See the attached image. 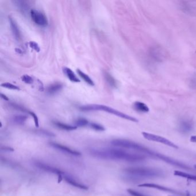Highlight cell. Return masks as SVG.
<instances>
[{
  "mask_svg": "<svg viewBox=\"0 0 196 196\" xmlns=\"http://www.w3.org/2000/svg\"><path fill=\"white\" fill-rule=\"evenodd\" d=\"M111 143L112 146H115L117 147L135 150V151H136L138 152H143L144 154H146L149 155L151 158L160 159L162 161H164L171 165L180 167L183 169L190 170L189 167L184 163H181L178 161H176L175 159H173L172 158L168 157L160 153H158V152H157L152 150H150V149L146 147V146H144L140 144H139L136 142H135V141H133L131 140H129L117 139H114V140H112Z\"/></svg>",
  "mask_w": 196,
  "mask_h": 196,
  "instance_id": "obj_1",
  "label": "cell"
},
{
  "mask_svg": "<svg viewBox=\"0 0 196 196\" xmlns=\"http://www.w3.org/2000/svg\"><path fill=\"white\" fill-rule=\"evenodd\" d=\"M89 152L93 157L105 160L139 162L145 159V157L143 155L131 153L125 150L119 149L93 148L90 149Z\"/></svg>",
  "mask_w": 196,
  "mask_h": 196,
  "instance_id": "obj_2",
  "label": "cell"
},
{
  "mask_svg": "<svg viewBox=\"0 0 196 196\" xmlns=\"http://www.w3.org/2000/svg\"><path fill=\"white\" fill-rule=\"evenodd\" d=\"M124 172L129 176L139 179L158 178L163 175L160 170L151 167H129L126 169Z\"/></svg>",
  "mask_w": 196,
  "mask_h": 196,
  "instance_id": "obj_3",
  "label": "cell"
},
{
  "mask_svg": "<svg viewBox=\"0 0 196 196\" xmlns=\"http://www.w3.org/2000/svg\"><path fill=\"white\" fill-rule=\"evenodd\" d=\"M80 109L82 111H101L108 112L109 113L114 115L118 116L119 117H121L122 118L126 119L127 120L138 123L139 120L135 117H134L132 116L128 115L126 113H124L123 112H121L116 109H115L109 107L106 105H98V104H92V105H83L80 107Z\"/></svg>",
  "mask_w": 196,
  "mask_h": 196,
  "instance_id": "obj_4",
  "label": "cell"
},
{
  "mask_svg": "<svg viewBox=\"0 0 196 196\" xmlns=\"http://www.w3.org/2000/svg\"><path fill=\"white\" fill-rule=\"evenodd\" d=\"M141 134L144 138L146 139L149 141L160 143L161 144H164L167 146L172 147L174 149H179V147L176 144H175L172 141H170L169 139L165 138L164 137H162L159 135H157L155 134H152L151 133H148L146 132H141Z\"/></svg>",
  "mask_w": 196,
  "mask_h": 196,
  "instance_id": "obj_5",
  "label": "cell"
},
{
  "mask_svg": "<svg viewBox=\"0 0 196 196\" xmlns=\"http://www.w3.org/2000/svg\"><path fill=\"white\" fill-rule=\"evenodd\" d=\"M30 14L32 21L36 25L41 27L47 26L48 22L44 13L35 9H32L30 12Z\"/></svg>",
  "mask_w": 196,
  "mask_h": 196,
  "instance_id": "obj_6",
  "label": "cell"
},
{
  "mask_svg": "<svg viewBox=\"0 0 196 196\" xmlns=\"http://www.w3.org/2000/svg\"><path fill=\"white\" fill-rule=\"evenodd\" d=\"M139 187H147V188H152V189H155L157 190H159L164 192L170 193L172 194H174L177 195H184L183 193L176 191L174 189H172L169 187H167L166 186H163L160 185L155 184H151V183H146V184H141L139 185Z\"/></svg>",
  "mask_w": 196,
  "mask_h": 196,
  "instance_id": "obj_7",
  "label": "cell"
},
{
  "mask_svg": "<svg viewBox=\"0 0 196 196\" xmlns=\"http://www.w3.org/2000/svg\"><path fill=\"white\" fill-rule=\"evenodd\" d=\"M34 164H35L36 167H37L39 169H40L42 170H43L46 172H48V173L55 174L58 175V177L63 176V174H64V173L62 171H61L60 170L58 169L57 168L52 167L51 166H50L47 164L41 162H35Z\"/></svg>",
  "mask_w": 196,
  "mask_h": 196,
  "instance_id": "obj_8",
  "label": "cell"
},
{
  "mask_svg": "<svg viewBox=\"0 0 196 196\" xmlns=\"http://www.w3.org/2000/svg\"><path fill=\"white\" fill-rule=\"evenodd\" d=\"M50 144L51 147H54V149H58L59 151H61L63 152H66V153L70 154V155H73V156H76V157L81 156V153L80 152L75 151V150H73V149H70V148L66 146H64L63 144H59L58 143L50 142Z\"/></svg>",
  "mask_w": 196,
  "mask_h": 196,
  "instance_id": "obj_9",
  "label": "cell"
},
{
  "mask_svg": "<svg viewBox=\"0 0 196 196\" xmlns=\"http://www.w3.org/2000/svg\"><path fill=\"white\" fill-rule=\"evenodd\" d=\"M194 128L192 121L188 119H182L179 123V129L184 134H187L191 132Z\"/></svg>",
  "mask_w": 196,
  "mask_h": 196,
  "instance_id": "obj_10",
  "label": "cell"
},
{
  "mask_svg": "<svg viewBox=\"0 0 196 196\" xmlns=\"http://www.w3.org/2000/svg\"><path fill=\"white\" fill-rule=\"evenodd\" d=\"M9 21L10 23L11 29L13 35L17 40L20 41L22 39V36H21V32L20 31L17 24L11 17H9Z\"/></svg>",
  "mask_w": 196,
  "mask_h": 196,
  "instance_id": "obj_11",
  "label": "cell"
},
{
  "mask_svg": "<svg viewBox=\"0 0 196 196\" xmlns=\"http://www.w3.org/2000/svg\"><path fill=\"white\" fill-rule=\"evenodd\" d=\"M64 178H65V180L66 181V182L67 184H69L73 186H74V187H75L77 188L80 189H82V190H88V187L87 186L79 183L75 179H73V178L70 177L69 176L65 175Z\"/></svg>",
  "mask_w": 196,
  "mask_h": 196,
  "instance_id": "obj_12",
  "label": "cell"
},
{
  "mask_svg": "<svg viewBox=\"0 0 196 196\" xmlns=\"http://www.w3.org/2000/svg\"><path fill=\"white\" fill-rule=\"evenodd\" d=\"M133 107L135 111L140 113H147L150 111V109L146 104L140 101L135 102Z\"/></svg>",
  "mask_w": 196,
  "mask_h": 196,
  "instance_id": "obj_13",
  "label": "cell"
},
{
  "mask_svg": "<svg viewBox=\"0 0 196 196\" xmlns=\"http://www.w3.org/2000/svg\"><path fill=\"white\" fill-rule=\"evenodd\" d=\"M63 86V84L61 83H59V82L54 83L50 85L49 86H48V88L47 89V91L49 94L52 95V94H54L58 92L59 91H60L62 89Z\"/></svg>",
  "mask_w": 196,
  "mask_h": 196,
  "instance_id": "obj_14",
  "label": "cell"
},
{
  "mask_svg": "<svg viewBox=\"0 0 196 196\" xmlns=\"http://www.w3.org/2000/svg\"><path fill=\"white\" fill-rule=\"evenodd\" d=\"M63 73L65 74L67 76V77L69 78L70 81L73 82H80L81 81L80 79L76 76L75 73L68 67H64L63 69Z\"/></svg>",
  "mask_w": 196,
  "mask_h": 196,
  "instance_id": "obj_15",
  "label": "cell"
},
{
  "mask_svg": "<svg viewBox=\"0 0 196 196\" xmlns=\"http://www.w3.org/2000/svg\"><path fill=\"white\" fill-rule=\"evenodd\" d=\"M174 174L175 176L182 177L184 178H186V179H190V180H192V181H196V175H193V174H191L185 173V172H181V171H179V170H175L174 172Z\"/></svg>",
  "mask_w": 196,
  "mask_h": 196,
  "instance_id": "obj_16",
  "label": "cell"
},
{
  "mask_svg": "<svg viewBox=\"0 0 196 196\" xmlns=\"http://www.w3.org/2000/svg\"><path fill=\"white\" fill-rule=\"evenodd\" d=\"M53 124L56 126L57 127H58L59 128H60L63 130H66V131H74L77 129V126H73L68 125L67 124H65L59 121H53Z\"/></svg>",
  "mask_w": 196,
  "mask_h": 196,
  "instance_id": "obj_17",
  "label": "cell"
},
{
  "mask_svg": "<svg viewBox=\"0 0 196 196\" xmlns=\"http://www.w3.org/2000/svg\"><path fill=\"white\" fill-rule=\"evenodd\" d=\"M28 119V116H27L22 115H16L13 117L12 118V121H13L14 123L18 124V125H23L25 123V121Z\"/></svg>",
  "mask_w": 196,
  "mask_h": 196,
  "instance_id": "obj_18",
  "label": "cell"
},
{
  "mask_svg": "<svg viewBox=\"0 0 196 196\" xmlns=\"http://www.w3.org/2000/svg\"><path fill=\"white\" fill-rule=\"evenodd\" d=\"M77 72L78 74L79 75V76L81 77V78H82V80H84L85 82H86L88 84H89L90 86H94V82H93V81L90 78V77L89 75H86L85 73L82 72L81 70H77Z\"/></svg>",
  "mask_w": 196,
  "mask_h": 196,
  "instance_id": "obj_19",
  "label": "cell"
},
{
  "mask_svg": "<svg viewBox=\"0 0 196 196\" xmlns=\"http://www.w3.org/2000/svg\"><path fill=\"white\" fill-rule=\"evenodd\" d=\"M105 78L106 80L108 83L113 88H116L117 87V82L116 81L115 79L109 73H105L104 74Z\"/></svg>",
  "mask_w": 196,
  "mask_h": 196,
  "instance_id": "obj_20",
  "label": "cell"
},
{
  "mask_svg": "<svg viewBox=\"0 0 196 196\" xmlns=\"http://www.w3.org/2000/svg\"><path fill=\"white\" fill-rule=\"evenodd\" d=\"M89 121L85 118H79L75 121L76 126L78 127H83L89 125Z\"/></svg>",
  "mask_w": 196,
  "mask_h": 196,
  "instance_id": "obj_21",
  "label": "cell"
},
{
  "mask_svg": "<svg viewBox=\"0 0 196 196\" xmlns=\"http://www.w3.org/2000/svg\"><path fill=\"white\" fill-rule=\"evenodd\" d=\"M1 86L6 88V89H11V90H20V89L19 86L13 85L11 83L9 82H4L2 83V84H1Z\"/></svg>",
  "mask_w": 196,
  "mask_h": 196,
  "instance_id": "obj_22",
  "label": "cell"
},
{
  "mask_svg": "<svg viewBox=\"0 0 196 196\" xmlns=\"http://www.w3.org/2000/svg\"><path fill=\"white\" fill-rule=\"evenodd\" d=\"M22 81L25 83L26 84H32L34 83V79L33 77L28 75H24L21 77Z\"/></svg>",
  "mask_w": 196,
  "mask_h": 196,
  "instance_id": "obj_23",
  "label": "cell"
},
{
  "mask_svg": "<svg viewBox=\"0 0 196 196\" xmlns=\"http://www.w3.org/2000/svg\"><path fill=\"white\" fill-rule=\"evenodd\" d=\"M89 126L90 128H92L94 130L97 131H104L105 130V128L103 126L95 123H91L89 124Z\"/></svg>",
  "mask_w": 196,
  "mask_h": 196,
  "instance_id": "obj_24",
  "label": "cell"
},
{
  "mask_svg": "<svg viewBox=\"0 0 196 196\" xmlns=\"http://www.w3.org/2000/svg\"><path fill=\"white\" fill-rule=\"evenodd\" d=\"M28 45H29V46L32 49H33L36 52H40V47L39 46V45L37 43H36L35 42L31 41L29 42Z\"/></svg>",
  "mask_w": 196,
  "mask_h": 196,
  "instance_id": "obj_25",
  "label": "cell"
},
{
  "mask_svg": "<svg viewBox=\"0 0 196 196\" xmlns=\"http://www.w3.org/2000/svg\"><path fill=\"white\" fill-rule=\"evenodd\" d=\"M127 192L129 195H131L132 196H147L142 194V193H140V192H139L136 190L132 189H127Z\"/></svg>",
  "mask_w": 196,
  "mask_h": 196,
  "instance_id": "obj_26",
  "label": "cell"
},
{
  "mask_svg": "<svg viewBox=\"0 0 196 196\" xmlns=\"http://www.w3.org/2000/svg\"><path fill=\"white\" fill-rule=\"evenodd\" d=\"M28 113L29 115L31 116L34 120V123H35V125L36 127L38 128L39 127V118L37 117V115L35 114L34 112H32V111H28Z\"/></svg>",
  "mask_w": 196,
  "mask_h": 196,
  "instance_id": "obj_27",
  "label": "cell"
},
{
  "mask_svg": "<svg viewBox=\"0 0 196 196\" xmlns=\"http://www.w3.org/2000/svg\"><path fill=\"white\" fill-rule=\"evenodd\" d=\"M1 150H4V151H14V149H12L11 147H1Z\"/></svg>",
  "mask_w": 196,
  "mask_h": 196,
  "instance_id": "obj_28",
  "label": "cell"
},
{
  "mask_svg": "<svg viewBox=\"0 0 196 196\" xmlns=\"http://www.w3.org/2000/svg\"><path fill=\"white\" fill-rule=\"evenodd\" d=\"M1 98H3L5 101H9V100L8 97L6 95H5V94H2V93H1Z\"/></svg>",
  "mask_w": 196,
  "mask_h": 196,
  "instance_id": "obj_29",
  "label": "cell"
},
{
  "mask_svg": "<svg viewBox=\"0 0 196 196\" xmlns=\"http://www.w3.org/2000/svg\"><path fill=\"white\" fill-rule=\"evenodd\" d=\"M190 141L193 143H196V136H192L190 138Z\"/></svg>",
  "mask_w": 196,
  "mask_h": 196,
  "instance_id": "obj_30",
  "label": "cell"
},
{
  "mask_svg": "<svg viewBox=\"0 0 196 196\" xmlns=\"http://www.w3.org/2000/svg\"><path fill=\"white\" fill-rule=\"evenodd\" d=\"M15 50H16V52H17V53H19V54H23V50H21V49H20V48H16Z\"/></svg>",
  "mask_w": 196,
  "mask_h": 196,
  "instance_id": "obj_31",
  "label": "cell"
},
{
  "mask_svg": "<svg viewBox=\"0 0 196 196\" xmlns=\"http://www.w3.org/2000/svg\"><path fill=\"white\" fill-rule=\"evenodd\" d=\"M194 167H195V168L196 169V165H195V166H194Z\"/></svg>",
  "mask_w": 196,
  "mask_h": 196,
  "instance_id": "obj_32",
  "label": "cell"
},
{
  "mask_svg": "<svg viewBox=\"0 0 196 196\" xmlns=\"http://www.w3.org/2000/svg\"></svg>",
  "mask_w": 196,
  "mask_h": 196,
  "instance_id": "obj_33",
  "label": "cell"
}]
</instances>
